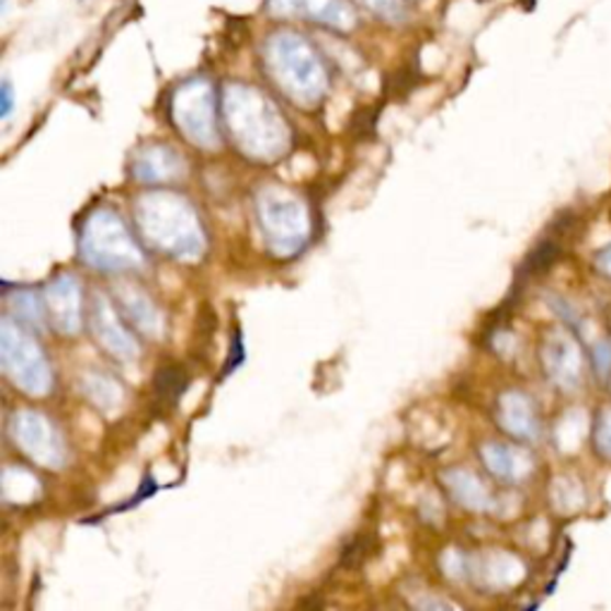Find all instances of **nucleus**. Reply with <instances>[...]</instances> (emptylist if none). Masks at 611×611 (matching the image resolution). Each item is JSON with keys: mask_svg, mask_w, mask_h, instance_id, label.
I'll return each mask as SVG.
<instances>
[{"mask_svg": "<svg viewBox=\"0 0 611 611\" xmlns=\"http://www.w3.org/2000/svg\"><path fill=\"white\" fill-rule=\"evenodd\" d=\"M268 56L282 77L298 81L304 89H316L320 63L304 36L294 32H278L268 38Z\"/></svg>", "mask_w": 611, "mask_h": 611, "instance_id": "nucleus-1", "label": "nucleus"}, {"mask_svg": "<svg viewBox=\"0 0 611 611\" xmlns=\"http://www.w3.org/2000/svg\"><path fill=\"white\" fill-rule=\"evenodd\" d=\"M268 12L278 18H298L332 30L349 32L357 24V10L347 0H268Z\"/></svg>", "mask_w": 611, "mask_h": 611, "instance_id": "nucleus-2", "label": "nucleus"}, {"mask_svg": "<svg viewBox=\"0 0 611 611\" xmlns=\"http://www.w3.org/2000/svg\"><path fill=\"white\" fill-rule=\"evenodd\" d=\"M547 349H550L547 369H550V375L554 377V383L562 385L564 389H576L582 377L580 349H578L576 339L572 335L562 332L554 339V342H550Z\"/></svg>", "mask_w": 611, "mask_h": 611, "instance_id": "nucleus-3", "label": "nucleus"}, {"mask_svg": "<svg viewBox=\"0 0 611 611\" xmlns=\"http://www.w3.org/2000/svg\"><path fill=\"white\" fill-rule=\"evenodd\" d=\"M189 377L178 365H162V369L154 377V389L160 404H178V399L184 395Z\"/></svg>", "mask_w": 611, "mask_h": 611, "instance_id": "nucleus-4", "label": "nucleus"}, {"mask_svg": "<svg viewBox=\"0 0 611 611\" xmlns=\"http://www.w3.org/2000/svg\"><path fill=\"white\" fill-rule=\"evenodd\" d=\"M359 3L375 15L377 20L389 22V24H401L409 20V8L406 0H359Z\"/></svg>", "mask_w": 611, "mask_h": 611, "instance_id": "nucleus-5", "label": "nucleus"}, {"mask_svg": "<svg viewBox=\"0 0 611 611\" xmlns=\"http://www.w3.org/2000/svg\"><path fill=\"white\" fill-rule=\"evenodd\" d=\"M592 446L600 459L611 461V406L597 411L592 423Z\"/></svg>", "mask_w": 611, "mask_h": 611, "instance_id": "nucleus-6", "label": "nucleus"}, {"mask_svg": "<svg viewBox=\"0 0 611 611\" xmlns=\"http://www.w3.org/2000/svg\"><path fill=\"white\" fill-rule=\"evenodd\" d=\"M590 361H592V371H595L597 380L611 377V339L609 337L597 339L590 351Z\"/></svg>", "mask_w": 611, "mask_h": 611, "instance_id": "nucleus-7", "label": "nucleus"}, {"mask_svg": "<svg viewBox=\"0 0 611 611\" xmlns=\"http://www.w3.org/2000/svg\"><path fill=\"white\" fill-rule=\"evenodd\" d=\"M371 552H373V538L371 535H359L354 542H349V547L342 552V566L357 568L365 559H369Z\"/></svg>", "mask_w": 611, "mask_h": 611, "instance_id": "nucleus-8", "label": "nucleus"}, {"mask_svg": "<svg viewBox=\"0 0 611 611\" xmlns=\"http://www.w3.org/2000/svg\"><path fill=\"white\" fill-rule=\"evenodd\" d=\"M595 268L597 273L611 280V241L604 244V247L595 253Z\"/></svg>", "mask_w": 611, "mask_h": 611, "instance_id": "nucleus-9", "label": "nucleus"}, {"mask_svg": "<svg viewBox=\"0 0 611 611\" xmlns=\"http://www.w3.org/2000/svg\"><path fill=\"white\" fill-rule=\"evenodd\" d=\"M12 105H15V93H12L10 81H3V87H0V117L12 113Z\"/></svg>", "mask_w": 611, "mask_h": 611, "instance_id": "nucleus-10", "label": "nucleus"}, {"mask_svg": "<svg viewBox=\"0 0 611 611\" xmlns=\"http://www.w3.org/2000/svg\"><path fill=\"white\" fill-rule=\"evenodd\" d=\"M239 363H244V347H241V335L237 332V335H235V342H233V357L227 359V365H225L223 375H227V373H233L235 369H239Z\"/></svg>", "mask_w": 611, "mask_h": 611, "instance_id": "nucleus-11", "label": "nucleus"}, {"mask_svg": "<svg viewBox=\"0 0 611 611\" xmlns=\"http://www.w3.org/2000/svg\"><path fill=\"white\" fill-rule=\"evenodd\" d=\"M156 490H158V487H156L154 478H148V475H146L144 483H142V487H139V493L134 495V499H132V501H127V505H122L120 509H129V507H134V505H139V501H144L146 497H154V493H156Z\"/></svg>", "mask_w": 611, "mask_h": 611, "instance_id": "nucleus-12", "label": "nucleus"}, {"mask_svg": "<svg viewBox=\"0 0 611 611\" xmlns=\"http://www.w3.org/2000/svg\"><path fill=\"white\" fill-rule=\"evenodd\" d=\"M5 8H8V0H0V10L5 12Z\"/></svg>", "mask_w": 611, "mask_h": 611, "instance_id": "nucleus-13", "label": "nucleus"}]
</instances>
